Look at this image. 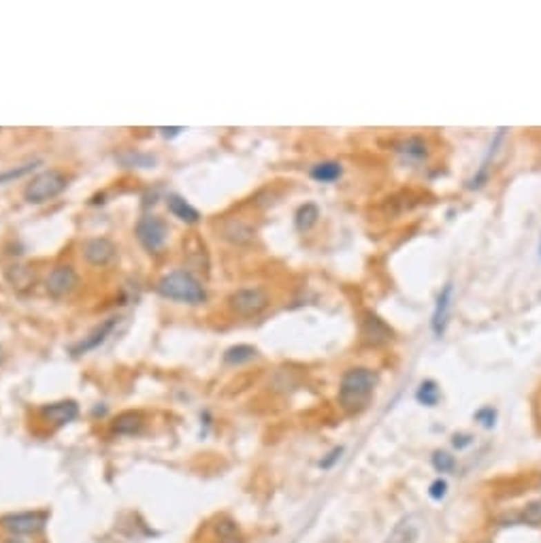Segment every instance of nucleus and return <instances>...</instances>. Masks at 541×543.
Masks as SVG:
<instances>
[{
	"instance_id": "f257e3e1",
	"label": "nucleus",
	"mask_w": 541,
	"mask_h": 543,
	"mask_svg": "<svg viewBox=\"0 0 541 543\" xmlns=\"http://www.w3.org/2000/svg\"><path fill=\"white\" fill-rule=\"evenodd\" d=\"M377 386V373L366 366L348 368L339 384V405L346 413H360L366 409Z\"/></svg>"
},
{
	"instance_id": "f03ea898",
	"label": "nucleus",
	"mask_w": 541,
	"mask_h": 543,
	"mask_svg": "<svg viewBox=\"0 0 541 543\" xmlns=\"http://www.w3.org/2000/svg\"><path fill=\"white\" fill-rule=\"evenodd\" d=\"M156 290L162 299H168V301H177V303H186V305L207 303L205 286L196 279L190 270H184V268L170 270V273L160 277Z\"/></svg>"
},
{
	"instance_id": "7ed1b4c3",
	"label": "nucleus",
	"mask_w": 541,
	"mask_h": 543,
	"mask_svg": "<svg viewBox=\"0 0 541 543\" xmlns=\"http://www.w3.org/2000/svg\"><path fill=\"white\" fill-rule=\"evenodd\" d=\"M68 186V177L58 168H47L41 170L39 175L32 177V181L23 190V199L30 205H43L47 201L60 196Z\"/></svg>"
},
{
	"instance_id": "20e7f679",
	"label": "nucleus",
	"mask_w": 541,
	"mask_h": 543,
	"mask_svg": "<svg viewBox=\"0 0 541 543\" xmlns=\"http://www.w3.org/2000/svg\"><path fill=\"white\" fill-rule=\"evenodd\" d=\"M270 299L264 288H241L228 296V307L235 315L256 317L268 307Z\"/></svg>"
},
{
	"instance_id": "39448f33",
	"label": "nucleus",
	"mask_w": 541,
	"mask_h": 543,
	"mask_svg": "<svg viewBox=\"0 0 541 543\" xmlns=\"http://www.w3.org/2000/svg\"><path fill=\"white\" fill-rule=\"evenodd\" d=\"M135 235H137V239L143 245L145 252L158 254V252H162V248L166 245L168 226H166V221L162 217H158V215H143L137 221Z\"/></svg>"
},
{
	"instance_id": "423d86ee",
	"label": "nucleus",
	"mask_w": 541,
	"mask_h": 543,
	"mask_svg": "<svg viewBox=\"0 0 541 543\" xmlns=\"http://www.w3.org/2000/svg\"><path fill=\"white\" fill-rule=\"evenodd\" d=\"M49 520L47 511H19V513H9L0 517V524H3L5 531H9L11 535L19 537V535H37L45 529Z\"/></svg>"
},
{
	"instance_id": "0eeeda50",
	"label": "nucleus",
	"mask_w": 541,
	"mask_h": 543,
	"mask_svg": "<svg viewBox=\"0 0 541 543\" xmlns=\"http://www.w3.org/2000/svg\"><path fill=\"white\" fill-rule=\"evenodd\" d=\"M77 286H79V275H77V270L68 264L56 266L45 279V288L49 296H54V299H64V296L75 292Z\"/></svg>"
},
{
	"instance_id": "6e6552de",
	"label": "nucleus",
	"mask_w": 541,
	"mask_h": 543,
	"mask_svg": "<svg viewBox=\"0 0 541 543\" xmlns=\"http://www.w3.org/2000/svg\"><path fill=\"white\" fill-rule=\"evenodd\" d=\"M83 258L92 266H107L117 258V248L107 237H94L83 243Z\"/></svg>"
},
{
	"instance_id": "1a4fd4ad",
	"label": "nucleus",
	"mask_w": 541,
	"mask_h": 543,
	"mask_svg": "<svg viewBox=\"0 0 541 543\" xmlns=\"http://www.w3.org/2000/svg\"><path fill=\"white\" fill-rule=\"evenodd\" d=\"M115 326H117V317H109V319H105L103 324H98V326H96L88 337H83L77 345H72V348H70V356L79 358V356H83V354L92 352V350H96L98 345H103V343L107 341V337L113 333Z\"/></svg>"
},
{
	"instance_id": "9d476101",
	"label": "nucleus",
	"mask_w": 541,
	"mask_h": 543,
	"mask_svg": "<svg viewBox=\"0 0 541 543\" xmlns=\"http://www.w3.org/2000/svg\"><path fill=\"white\" fill-rule=\"evenodd\" d=\"M360 335L366 343H371V345H382L386 341L392 339V328L384 322L382 317H377L375 313L371 311H366L360 319Z\"/></svg>"
},
{
	"instance_id": "9b49d317",
	"label": "nucleus",
	"mask_w": 541,
	"mask_h": 543,
	"mask_svg": "<svg viewBox=\"0 0 541 543\" xmlns=\"http://www.w3.org/2000/svg\"><path fill=\"white\" fill-rule=\"evenodd\" d=\"M41 415L54 426H66L75 422L79 415V405L75 401H58L41 407Z\"/></svg>"
},
{
	"instance_id": "f8f14e48",
	"label": "nucleus",
	"mask_w": 541,
	"mask_h": 543,
	"mask_svg": "<svg viewBox=\"0 0 541 543\" xmlns=\"http://www.w3.org/2000/svg\"><path fill=\"white\" fill-rule=\"evenodd\" d=\"M452 292H454V286H452V284H446L444 290H441L439 296H437V305H435L433 319H431V328H433V335H435V337H444V335H446V328H448V322H450Z\"/></svg>"
},
{
	"instance_id": "ddd939ff",
	"label": "nucleus",
	"mask_w": 541,
	"mask_h": 543,
	"mask_svg": "<svg viewBox=\"0 0 541 543\" xmlns=\"http://www.w3.org/2000/svg\"><path fill=\"white\" fill-rule=\"evenodd\" d=\"M417 535H420V522H417L415 515H407L392 529L386 543H413Z\"/></svg>"
},
{
	"instance_id": "4468645a",
	"label": "nucleus",
	"mask_w": 541,
	"mask_h": 543,
	"mask_svg": "<svg viewBox=\"0 0 541 543\" xmlns=\"http://www.w3.org/2000/svg\"><path fill=\"white\" fill-rule=\"evenodd\" d=\"M166 207H168V211L173 213L177 219L186 221V224H199V221H201L199 209H194V207L184 199V196H179V194H170L168 199H166Z\"/></svg>"
},
{
	"instance_id": "2eb2a0df",
	"label": "nucleus",
	"mask_w": 541,
	"mask_h": 543,
	"mask_svg": "<svg viewBox=\"0 0 541 543\" xmlns=\"http://www.w3.org/2000/svg\"><path fill=\"white\" fill-rule=\"evenodd\" d=\"M143 424H145V419L139 411H124V413H119L115 419H113V433L115 435H139L143 431Z\"/></svg>"
},
{
	"instance_id": "dca6fc26",
	"label": "nucleus",
	"mask_w": 541,
	"mask_h": 543,
	"mask_svg": "<svg viewBox=\"0 0 541 543\" xmlns=\"http://www.w3.org/2000/svg\"><path fill=\"white\" fill-rule=\"evenodd\" d=\"M505 132H507V128H499V130H497V135H495V141H493V145H490V150H488L486 158L482 160V166H480V170L475 172L473 179L469 181V188H471V190H478V188H482V186L486 184V179H488V172H490V160L495 158V154H497V147H499V143L503 141Z\"/></svg>"
},
{
	"instance_id": "f3484780",
	"label": "nucleus",
	"mask_w": 541,
	"mask_h": 543,
	"mask_svg": "<svg viewBox=\"0 0 541 543\" xmlns=\"http://www.w3.org/2000/svg\"><path fill=\"white\" fill-rule=\"evenodd\" d=\"M309 175H311V179L317 181V184H333V181L341 179L343 166H341L339 162H333V160L317 162L315 166H311Z\"/></svg>"
},
{
	"instance_id": "a211bd4d",
	"label": "nucleus",
	"mask_w": 541,
	"mask_h": 543,
	"mask_svg": "<svg viewBox=\"0 0 541 543\" xmlns=\"http://www.w3.org/2000/svg\"><path fill=\"white\" fill-rule=\"evenodd\" d=\"M319 219V209L315 203H305L297 209L294 213V226H297L299 233H309Z\"/></svg>"
},
{
	"instance_id": "6ab92c4d",
	"label": "nucleus",
	"mask_w": 541,
	"mask_h": 543,
	"mask_svg": "<svg viewBox=\"0 0 541 543\" xmlns=\"http://www.w3.org/2000/svg\"><path fill=\"white\" fill-rule=\"evenodd\" d=\"M397 152L411 160H424L429 156V147L422 137H409L397 145Z\"/></svg>"
},
{
	"instance_id": "aec40b11",
	"label": "nucleus",
	"mask_w": 541,
	"mask_h": 543,
	"mask_svg": "<svg viewBox=\"0 0 541 543\" xmlns=\"http://www.w3.org/2000/svg\"><path fill=\"white\" fill-rule=\"evenodd\" d=\"M258 356V350L252 348V345H245V343H239V345H233L224 352V362L230 364V366H239V364H245L250 362Z\"/></svg>"
},
{
	"instance_id": "412c9836",
	"label": "nucleus",
	"mask_w": 541,
	"mask_h": 543,
	"mask_svg": "<svg viewBox=\"0 0 541 543\" xmlns=\"http://www.w3.org/2000/svg\"><path fill=\"white\" fill-rule=\"evenodd\" d=\"M439 397H441V392L435 379H424L415 392V401L424 407H435L439 403Z\"/></svg>"
},
{
	"instance_id": "4be33fe9",
	"label": "nucleus",
	"mask_w": 541,
	"mask_h": 543,
	"mask_svg": "<svg viewBox=\"0 0 541 543\" xmlns=\"http://www.w3.org/2000/svg\"><path fill=\"white\" fill-rule=\"evenodd\" d=\"M224 239L237 243V245H243L254 239V230L250 226H245L243 221H230V224L224 226Z\"/></svg>"
},
{
	"instance_id": "5701e85b",
	"label": "nucleus",
	"mask_w": 541,
	"mask_h": 543,
	"mask_svg": "<svg viewBox=\"0 0 541 543\" xmlns=\"http://www.w3.org/2000/svg\"><path fill=\"white\" fill-rule=\"evenodd\" d=\"M520 524H529V526H541V501H531L522 513H520Z\"/></svg>"
},
{
	"instance_id": "b1692460",
	"label": "nucleus",
	"mask_w": 541,
	"mask_h": 543,
	"mask_svg": "<svg viewBox=\"0 0 541 543\" xmlns=\"http://www.w3.org/2000/svg\"><path fill=\"white\" fill-rule=\"evenodd\" d=\"M117 160L124 164V166H141V168H150V166H154V162H156L152 156H147V154H135V152L121 154V156H117Z\"/></svg>"
},
{
	"instance_id": "393cba45",
	"label": "nucleus",
	"mask_w": 541,
	"mask_h": 543,
	"mask_svg": "<svg viewBox=\"0 0 541 543\" xmlns=\"http://www.w3.org/2000/svg\"><path fill=\"white\" fill-rule=\"evenodd\" d=\"M39 162H28V164H21V166H15V168H9L5 172H0V184H7V181H13V179H21L26 177L28 172H32L37 168Z\"/></svg>"
},
{
	"instance_id": "a878e982",
	"label": "nucleus",
	"mask_w": 541,
	"mask_h": 543,
	"mask_svg": "<svg viewBox=\"0 0 541 543\" xmlns=\"http://www.w3.org/2000/svg\"><path fill=\"white\" fill-rule=\"evenodd\" d=\"M433 466H435V471H439V473H450L452 468L456 466V460H454L452 454L439 450V452L433 454Z\"/></svg>"
},
{
	"instance_id": "bb28decb",
	"label": "nucleus",
	"mask_w": 541,
	"mask_h": 543,
	"mask_svg": "<svg viewBox=\"0 0 541 543\" xmlns=\"http://www.w3.org/2000/svg\"><path fill=\"white\" fill-rule=\"evenodd\" d=\"M475 419L484 428H493L497 424V409L493 407H482L475 411Z\"/></svg>"
},
{
	"instance_id": "cd10ccee",
	"label": "nucleus",
	"mask_w": 541,
	"mask_h": 543,
	"mask_svg": "<svg viewBox=\"0 0 541 543\" xmlns=\"http://www.w3.org/2000/svg\"><path fill=\"white\" fill-rule=\"evenodd\" d=\"M429 495H431L433 501H441V499L448 495V482L441 480V477L435 480V482L431 484V488H429Z\"/></svg>"
},
{
	"instance_id": "c85d7f7f",
	"label": "nucleus",
	"mask_w": 541,
	"mask_h": 543,
	"mask_svg": "<svg viewBox=\"0 0 541 543\" xmlns=\"http://www.w3.org/2000/svg\"><path fill=\"white\" fill-rule=\"evenodd\" d=\"M341 456H343V448H335V450H331L322 460L317 462V466H319V468H324V471H326V468H333V466L341 460Z\"/></svg>"
},
{
	"instance_id": "c756f323",
	"label": "nucleus",
	"mask_w": 541,
	"mask_h": 543,
	"mask_svg": "<svg viewBox=\"0 0 541 543\" xmlns=\"http://www.w3.org/2000/svg\"><path fill=\"white\" fill-rule=\"evenodd\" d=\"M217 535L222 539H228V537H237L239 535V529L233 520H222L217 524Z\"/></svg>"
},
{
	"instance_id": "7c9ffc66",
	"label": "nucleus",
	"mask_w": 541,
	"mask_h": 543,
	"mask_svg": "<svg viewBox=\"0 0 541 543\" xmlns=\"http://www.w3.org/2000/svg\"><path fill=\"white\" fill-rule=\"evenodd\" d=\"M471 443H473V437H471V435H454V437H452V446H454L456 450L469 448Z\"/></svg>"
},
{
	"instance_id": "2f4dec72",
	"label": "nucleus",
	"mask_w": 541,
	"mask_h": 543,
	"mask_svg": "<svg viewBox=\"0 0 541 543\" xmlns=\"http://www.w3.org/2000/svg\"><path fill=\"white\" fill-rule=\"evenodd\" d=\"M158 132H162L164 139H175V137H179V132H184V128H181V126H175V128H164V126H160Z\"/></svg>"
},
{
	"instance_id": "473e14b6",
	"label": "nucleus",
	"mask_w": 541,
	"mask_h": 543,
	"mask_svg": "<svg viewBox=\"0 0 541 543\" xmlns=\"http://www.w3.org/2000/svg\"><path fill=\"white\" fill-rule=\"evenodd\" d=\"M219 543H243L241 539H237V537H228V539H222Z\"/></svg>"
},
{
	"instance_id": "72a5a7b5",
	"label": "nucleus",
	"mask_w": 541,
	"mask_h": 543,
	"mask_svg": "<svg viewBox=\"0 0 541 543\" xmlns=\"http://www.w3.org/2000/svg\"><path fill=\"white\" fill-rule=\"evenodd\" d=\"M5 358H7V354H5V348H3V345H0V364L5 362Z\"/></svg>"
},
{
	"instance_id": "f704fd0d",
	"label": "nucleus",
	"mask_w": 541,
	"mask_h": 543,
	"mask_svg": "<svg viewBox=\"0 0 541 543\" xmlns=\"http://www.w3.org/2000/svg\"><path fill=\"white\" fill-rule=\"evenodd\" d=\"M7 543H21V541H17V539H9Z\"/></svg>"
},
{
	"instance_id": "c9c22d12",
	"label": "nucleus",
	"mask_w": 541,
	"mask_h": 543,
	"mask_svg": "<svg viewBox=\"0 0 541 543\" xmlns=\"http://www.w3.org/2000/svg\"><path fill=\"white\" fill-rule=\"evenodd\" d=\"M539 256H541V243H539Z\"/></svg>"
},
{
	"instance_id": "e433bc0d",
	"label": "nucleus",
	"mask_w": 541,
	"mask_h": 543,
	"mask_svg": "<svg viewBox=\"0 0 541 543\" xmlns=\"http://www.w3.org/2000/svg\"><path fill=\"white\" fill-rule=\"evenodd\" d=\"M326 543H335V541H326Z\"/></svg>"
}]
</instances>
